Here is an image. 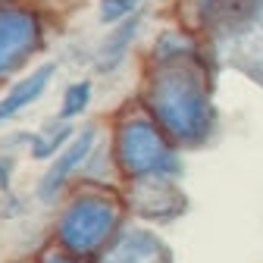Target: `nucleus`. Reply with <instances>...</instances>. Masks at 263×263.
<instances>
[{"mask_svg": "<svg viewBox=\"0 0 263 263\" xmlns=\"http://www.w3.org/2000/svg\"><path fill=\"white\" fill-rule=\"evenodd\" d=\"M72 135H76L72 122H63V119L47 122L44 128H38L35 135H31V144H28L31 160H53L66 144L72 141Z\"/></svg>", "mask_w": 263, "mask_h": 263, "instance_id": "nucleus-12", "label": "nucleus"}, {"mask_svg": "<svg viewBox=\"0 0 263 263\" xmlns=\"http://www.w3.org/2000/svg\"><path fill=\"white\" fill-rule=\"evenodd\" d=\"M113 160L116 170L128 179H179L182 157L179 147L166 138L147 107H128L119 113L113 128Z\"/></svg>", "mask_w": 263, "mask_h": 263, "instance_id": "nucleus-2", "label": "nucleus"}, {"mask_svg": "<svg viewBox=\"0 0 263 263\" xmlns=\"http://www.w3.org/2000/svg\"><path fill=\"white\" fill-rule=\"evenodd\" d=\"M0 4H4V0H0Z\"/></svg>", "mask_w": 263, "mask_h": 263, "instance_id": "nucleus-17", "label": "nucleus"}, {"mask_svg": "<svg viewBox=\"0 0 263 263\" xmlns=\"http://www.w3.org/2000/svg\"><path fill=\"white\" fill-rule=\"evenodd\" d=\"M216 50L222 53V60L235 69L248 72L254 82L263 85V22L238 31V35L226 38L216 44Z\"/></svg>", "mask_w": 263, "mask_h": 263, "instance_id": "nucleus-10", "label": "nucleus"}, {"mask_svg": "<svg viewBox=\"0 0 263 263\" xmlns=\"http://www.w3.org/2000/svg\"><path fill=\"white\" fill-rule=\"evenodd\" d=\"M91 97H94V85H91V79H79V82H72L69 88L63 91V101H60L57 119H63V122H76V119L85 116V110L91 107Z\"/></svg>", "mask_w": 263, "mask_h": 263, "instance_id": "nucleus-13", "label": "nucleus"}, {"mask_svg": "<svg viewBox=\"0 0 263 263\" xmlns=\"http://www.w3.org/2000/svg\"><path fill=\"white\" fill-rule=\"evenodd\" d=\"M128 204L141 219H151V222H173L188 207L185 194L176 188V179H138V182H132Z\"/></svg>", "mask_w": 263, "mask_h": 263, "instance_id": "nucleus-8", "label": "nucleus"}, {"mask_svg": "<svg viewBox=\"0 0 263 263\" xmlns=\"http://www.w3.org/2000/svg\"><path fill=\"white\" fill-rule=\"evenodd\" d=\"M97 263H173V251L154 229L122 226L116 238L97 254Z\"/></svg>", "mask_w": 263, "mask_h": 263, "instance_id": "nucleus-7", "label": "nucleus"}, {"mask_svg": "<svg viewBox=\"0 0 263 263\" xmlns=\"http://www.w3.org/2000/svg\"><path fill=\"white\" fill-rule=\"evenodd\" d=\"M191 16L197 28L219 44L238 31L263 22V0H191Z\"/></svg>", "mask_w": 263, "mask_h": 263, "instance_id": "nucleus-6", "label": "nucleus"}, {"mask_svg": "<svg viewBox=\"0 0 263 263\" xmlns=\"http://www.w3.org/2000/svg\"><path fill=\"white\" fill-rule=\"evenodd\" d=\"M141 25H144V10H138V13H132L128 19H122V22H116L113 25V31L97 44V50H94V69L97 72H116L119 69V63L128 57V50H132V41L138 38V31H141Z\"/></svg>", "mask_w": 263, "mask_h": 263, "instance_id": "nucleus-11", "label": "nucleus"}, {"mask_svg": "<svg viewBox=\"0 0 263 263\" xmlns=\"http://www.w3.org/2000/svg\"><path fill=\"white\" fill-rule=\"evenodd\" d=\"M13 173H16V157L13 154H4V157H0V194L10 191Z\"/></svg>", "mask_w": 263, "mask_h": 263, "instance_id": "nucleus-15", "label": "nucleus"}, {"mask_svg": "<svg viewBox=\"0 0 263 263\" xmlns=\"http://www.w3.org/2000/svg\"><path fill=\"white\" fill-rule=\"evenodd\" d=\"M41 263H85L82 257H72V254H66L63 248H53V251H47L44 257H41Z\"/></svg>", "mask_w": 263, "mask_h": 263, "instance_id": "nucleus-16", "label": "nucleus"}, {"mask_svg": "<svg viewBox=\"0 0 263 263\" xmlns=\"http://www.w3.org/2000/svg\"><path fill=\"white\" fill-rule=\"evenodd\" d=\"M53 76H57V63H41V66H35L31 72H25L19 82H13L10 91L0 97V125L13 122V119L22 116L31 104H38L41 97L47 94Z\"/></svg>", "mask_w": 263, "mask_h": 263, "instance_id": "nucleus-9", "label": "nucleus"}, {"mask_svg": "<svg viewBox=\"0 0 263 263\" xmlns=\"http://www.w3.org/2000/svg\"><path fill=\"white\" fill-rule=\"evenodd\" d=\"M144 0H101V7H97V19L104 25H116L122 19H128L132 13L141 10Z\"/></svg>", "mask_w": 263, "mask_h": 263, "instance_id": "nucleus-14", "label": "nucleus"}, {"mask_svg": "<svg viewBox=\"0 0 263 263\" xmlns=\"http://www.w3.org/2000/svg\"><path fill=\"white\" fill-rule=\"evenodd\" d=\"M122 229V201L104 188H82L60 207L57 216V248L72 257L101 254Z\"/></svg>", "mask_w": 263, "mask_h": 263, "instance_id": "nucleus-3", "label": "nucleus"}, {"mask_svg": "<svg viewBox=\"0 0 263 263\" xmlns=\"http://www.w3.org/2000/svg\"><path fill=\"white\" fill-rule=\"evenodd\" d=\"M44 47V22L35 10L4 0L0 4V82L25 69Z\"/></svg>", "mask_w": 263, "mask_h": 263, "instance_id": "nucleus-4", "label": "nucleus"}, {"mask_svg": "<svg viewBox=\"0 0 263 263\" xmlns=\"http://www.w3.org/2000/svg\"><path fill=\"white\" fill-rule=\"evenodd\" d=\"M94 151H97V128H94V125L79 128L76 135H72V141L66 144V147L50 160V166L44 170V176H41V182H38V201L47 204V207L57 204L60 197L66 194V188H69V182L91 163Z\"/></svg>", "mask_w": 263, "mask_h": 263, "instance_id": "nucleus-5", "label": "nucleus"}, {"mask_svg": "<svg viewBox=\"0 0 263 263\" xmlns=\"http://www.w3.org/2000/svg\"><path fill=\"white\" fill-rule=\"evenodd\" d=\"M144 107L176 147H201L213 138L216 107L201 60L154 63L144 85Z\"/></svg>", "mask_w": 263, "mask_h": 263, "instance_id": "nucleus-1", "label": "nucleus"}]
</instances>
